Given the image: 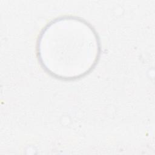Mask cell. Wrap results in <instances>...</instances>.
<instances>
[{"mask_svg":"<svg viewBox=\"0 0 155 155\" xmlns=\"http://www.w3.org/2000/svg\"><path fill=\"white\" fill-rule=\"evenodd\" d=\"M99 41L93 27L73 16L50 22L42 31L38 54L44 68L58 78L72 79L86 74L95 65Z\"/></svg>","mask_w":155,"mask_h":155,"instance_id":"cell-1","label":"cell"}]
</instances>
